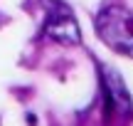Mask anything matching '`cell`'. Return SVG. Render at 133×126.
<instances>
[{
    "label": "cell",
    "instance_id": "cell-3",
    "mask_svg": "<svg viewBox=\"0 0 133 126\" xmlns=\"http://www.w3.org/2000/svg\"><path fill=\"white\" fill-rule=\"evenodd\" d=\"M101 79H104V92L111 97V102H114V106L118 109V111L128 114L133 111V104H131V97H128V89H126L123 79L118 77V72H114L111 67H101Z\"/></svg>",
    "mask_w": 133,
    "mask_h": 126
},
{
    "label": "cell",
    "instance_id": "cell-1",
    "mask_svg": "<svg viewBox=\"0 0 133 126\" xmlns=\"http://www.w3.org/2000/svg\"><path fill=\"white\" fill-rule=\"evenodd\" d=\"M99 37L116 52L133 57V12L121 5H109L96 15Z\"/></svg>",
    "mask_w": 133,
    "mask_h": 126
},
{
    "label": "cell",
    "instance_id": "cell-2",
    "mask_svg": "<svg viewBox=\"0 0 133 126\" xmlns=\"http://www.w3.org/2000/svg\"><path fill=\"white\" fill-rule=\"evenodd\" d=\"M44 32L49 35L52 40L62 45H79L81 32H79V25H76L71 10L62 3H54L47 12V22H44Z\"/></svg>",
    "mask_w": 133,
    "mask_h": 126
}]
</instances>
